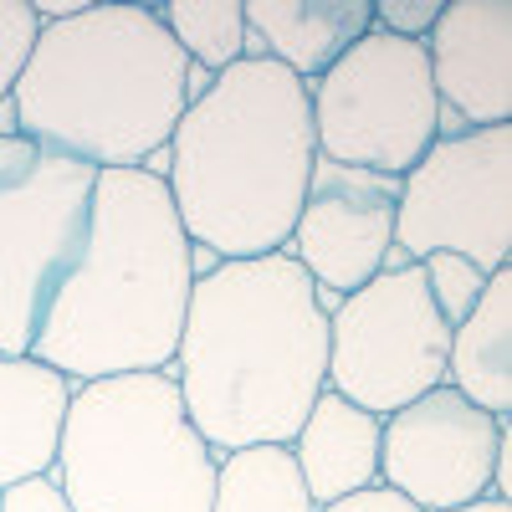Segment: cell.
<instances>
[{
	"label": "cell",
	"instance_id": "6da1fadb",
	"mask_svg": "<svg viewBox=\"0 0 512 512\" xmlns=\"http://www.w3.org/2000/svg\"><path fill=\"white\" fill-rule=\"evenodd\" d=\"M205 446H287L328 390V308L287 251L216 262L195 277L175 364Z\"/></svg>",
	"mask_w": 512,
	"mask_h": 512
},
{
	"label": "cell",
	"instance_id": "7a4b0ae2",
	"mask_svg": "<svg viewBox=\"0 0 512 512\" xmlns=\"http://www.w3.org/2000/svg\"><path fill=\"white\" fill-rule=\"evenodd\" d=\"M164 149V190L195 251L210 262L272 256L287 246L318 164L308 82L267 57H241L210 77Z\"/></svg>",
	"mask_w": 512,
	"mask_h": 512
},
{
	"label": "cell",
	"instance_id": "3957f363",
	"mask_svg": "<svg viewBox=\"0 0 512 512\" xmlns=\"http://www.w3.org/2000/svg\"><path fill=\"white\" fill-rule=\"evenodd\" d=\"M195 292V246L164 180L103 169L93 185L88 241L57 287L31 359L72 384L159 374L175 364Z\"/></svg>",
	"mask_w": 512,
	"mask_h": 512
},
{
	"label": "cell",
	"instance_id": "277c9868",
	"mask_svg": "<svg viewBox=\"0 0 512 512\" xmlns=\"http://www.w3.org/2000/svg\"><path fill=\"white\" fill-rule=\"evenodd\" d=\"M21 139L88 169H144L190 108V62L159 6H103L41 26L16 77Z\"/></svg>",
	"mask_w": 512,
	"mask_h": 512
},
{
	"label": "cell",
	"instance_id": "5b68a950",
	"mask_svg": "<svg viewBox=\"0 0 512 512\" xmlns=\"http://www.w3.org/2000/svg\"><path fill=\"white\" fill-rule=\"evenodd\" d=\"M216 466L175 374L159 369L77 384L52 477L72 512H210Z\"/></svg>",
	"mask_w": 512,
	"mask_h": 512
},
{
	"label": "cell",
	"instance_id": "8992f818",
	"mask_svg": "<svg viewBox=\"0 0 512 512\" xmlns=\"http://www.w3.org/2000/svg\"><path fill=\"white\" fill-rule=\"evenodd\" d=\"M318 154L400 180L441 139V98L420 41L364 31L313 88Z\"/></svg>",
	"mask_w": 512,
	"mask_h": 512
},
{
	"label": "cell",
	"instance_id": "52a82bcc",
	"mask_svg": "<svg viewBox=\"0 0 512 512\" xmlns=\"http://www.w3.org/2000/svg\"><path fill=\"white\" fill-rule=\"evenodd\" d=\"M446 349L451 323L425 292L420 262L379 272L328 308V390L379 420L441 390Z\"/></svg>",
	"mask_w": 512,
	"mask_h": 512
},
{
	"label": "cell",
	"instance_id": "ba28073f",
	"mask_svg": "<svg viewBox=\"0 0 512 512\" xmlns=\"http://www.w3.org/2000/svg\"><path fill=\"white\" fill-rule=\"evenodd\" d=\"M395 246L405 262L456 251L482 272L507 267L512 251V123L456 128L400 175Z\"/></svg>",
	"mask_w": 512,
	"mask_h": 512
},
{
	"label": "cell",
	"instance_id": "9c48e42d",
	"mask_svg": "<svg viewBox=\"0 0 512 512\" xmlns=\"http://www.w3.org/2000/svg\"><path fill=\"white\" fill-rule=\"evenodd\" d=\"M98 169L47 154L0 195V354L31 359L57 287L72 277L93 216Z\"/></svg>",
	"mask_w": 512,
	"mask_h": 512
},
{
	"label": "cell",
	"instance_id": "30bf717a",
	"mask_svg": "<svg viewBox=\"0 0 512 512\" xmlns=\"http://www.w3.org/2000/svg\"><path fill=\"white\" fill-rule=\"evenodd\" d=\"M507 436V420L477 410L451 384H441L379 420V482L420 512L492 497L497 451Z\"/></svg>",
	"mask_w": 512,
	"mask_h": 512
},
{
	"label": "cell",
	"instance_id": "8fae6325",
	"mask_svg": "<svg viewBox=\"0 0 512 512\" xmlns=\"http://www.w3.org/2000/svg\"><path fill=\"white\" fill-rule=\"evenodd\" d=\"M395 205L400 180L318 154L303 210H297L282 251L313 277L323 308H333L338 297L359 292L369 277L384 272L395 251Z\"/></svg>",
	"mask_w": 512,
	"mask_h": 512
},
{
	"label": "cell",
	"instance_id": "7c38bea8",
	"mask_svg": "<svg viewBox=\"0 0 512 512\" xmlns=\"http://www.w3.org/2000/svg\"><path fill=\"white\" fill-rule=\"evenodd\" d=\"M425 62L441 98V134L512 123V6L507 0H456L441 6L425 36Z\"/></svg>",
	"mask_w": 512,
	"mask_h": 512
},
{
	"label": "cell",
	"instance_id": "4fadbf2b",
	"mask_svg": "<svg viewBox=\"0 0 512 512\" xmlns=\"http://www.w3.org/2000/svg\"><path fill=\"white\" fill-rule=\"evenodd\" d=\"M364 31H374L369 0H251L246 57H267L313 88Z\"/></svg>",
	"mask_w": 512,
	"mask_h": 512
},
{
	"label": "cell",
	"instance_id": "5bb4252c",
	"mask_svg": "<svg viewBox=\"0 0 512 512\" xmlns=\"http://www.w3.org/2000/svg\"><path fill=\"white\" fill-rule=\"evenodd\" d=\"M72 390L77 384L41 359L0 354V492L26 477H47L57 466Z\"/></svg>",
	"mask_w": 512,
	"mask_h": 512
},
{
	"label": "cell",
	"instance_id": "9a60e30c",
	"mask_svg": "<svg viewBox=\"0 0 512 512\" xmlns=\"http://www.w3.org/2000/svg\"><path fill=\"white\" fill-rule=\"evenodd\" d=\"M287 451L297 461V477H303L308 497L328 507L379 482V415L323 390L308 420L297 425V436L287 441Z\"/></svg>",
	"mask_w": 512,
	"mask_h": 512
},
{
	"label": "cell",
	"instance_id": "2e32d148",
	"mask_svg": "<svg viewBox=\"0 0 512 512\" xmlns=\"http://www.w3.org/2000/svg\"><path fill=\"white\" fill-rule=\"evenodd\" d=\"M446 384L477 410L512 420V272L507 267L487 277L482 303L451 328Z\"/></svg>",
	"mask_w": 512,
	"mask_h": 512
},
{
	"label": "cell",
	"instance_id": "e0dca14e",
	"mask_svg": "<svg viewBox=\"0 0 512 512\" xmlns=\"http://www.w3.org/2000/svg\"><path fill=\"white\" fill-rule=\"evenodd\" d=\"M210 512H318L287 446H246L226 451L216 466Z\"/></svg>",
	"mask_w": 512,
	"mask_h": 512
},
{
	"label": "cell",
	"instance_id": "ac0fdd59",
	"mask_svg": "<svg viewBox=\"0 0 512 512\" xmlns=\"http://www.w3.org/2000/svg\"><path fill=\"white\" fill-rule=\"evenodd\" d=\"M159 21L175 36L185 62L210 77L246 57V6L241 0H164Z\"/></svg>",
	"mask_w": 512,
	"mask_h": 512
},
{
	"label": "cell",
	"instance_id": "d6986e66",
	"mask_svg": "<svg viewBox=\"0 0 512 512\" xmlns=\"http://www.w3.org/2000/svg\"><path fill=\"white\" fill-rule=\"evenodd\" d=\"M420 277H425V292H431L436 313L456 328L466 313L482 303L492 272H482L477 262H466V256H456V251H436V256H425V262H420Z\"/></svg>",
	"mask_w": 512,
	"mask_h": 512
},
{
	"label": "cell",
	"instance_id": "ffe728a7",
	"mask_svg": "<svg viewBox=\"0 0 512 512\" xmlns=\"http://www.w3.org/2000/svg\"><path fill=\"white\" fill-rule=\"evenodd\" d=\"M36 11L31 0H0V98L16 93V77L26 72L31 62V47H36Z\"/></svg>",
	"mask_w": 512,
	"mask_h": 512
},
{
	"label": "cell",
	"instance_id": "44dd1931",
	"mask_svg": "<svg viewBox=\"0 0 512 512\" xmlns=\"http://www.w3.org/2000/svg\"><path fill=\"white\" fill-rule=\"evenodd\" d=\"M436 21H441V0H379L374 6L379 31H390L400 41H420V47H425V36L436 31Z\"/></svg>",
	"mask_w": 512,
	"mask_h": 512
},
{
	"label": "cell",
	"instance_id": "7402d4cb",
	"mask_svg": "<svg viewBox=\"0 0 512 512\" xmlns=\"http://www.w3.org/2000/svg\"><path fill=\"white\" fill-rule=\"evenodd\" d=\"M0 512H72V502L57 487V477L47 472V477H26L0 492Z\"/></svg>",
	"mask_w": 512,
	"mask_h": 512
},
{
	"label": "cell",
	"instance_id": "603a6c76",
	"mask_svg": "<svg viewBox=\"0 0 512 512\" xmlns=\"http://www.w3.org/2000/svg\"><path fill=\"white\" fill-rule=\"evenodd\" d=\"M318 512H420V507L405 502L400 492H390L384 482H374V487L349 492V497H338V502H328V507H318Z\"/></svg>",
	"mask_w": 512,
	"mask_h": 512
},
{
	"label": "cell",
	"instance_id": "cb8c5ba5",
	"mask_svg": "<svg viewBox=\"0 0 512 512\" xmlns=\"http://www.w3.org/2000/svg\"><path fill=\"white\" fill-rule=\"evenodd\" d=\"M36 144L31 139H0V195H6L21 175H26V169L36 164Z\"/></svg>",
	"mask_w": 512,
	"mask_h": 512
},
{
	"label": "cell",
	"instance_id": "d4e9b609",
	"mask_svg": "<svg viewBox=\"0 0 512 512\" xmlns=\"http://www.w3.org/2000/svg\"><path fill=\"white\" fill-rule=\"evenodd\" d=\"M0 139H21V113H16V98H0Z\"/></svg>",
	"mask_w": 512,
	"mask_h": 512
},
{
	"label": "cell",
	"instance_id": "484cf974",
	"mask_svg": "<svg viewBox=\"0 0 512 512\" xmlns=\"http://www.w3.org/2000/svg\"><path fill=\"white\" fill-rule=\"evenodd\" d=\"M446 512H512L502 497H477V502H461V507H446Z\"/></svg>",
	"mask_w": 512,
	"mask_h": 512
}]
</instances>
